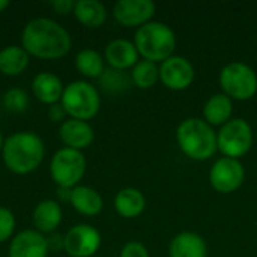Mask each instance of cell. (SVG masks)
<instances>
[{
    "instance_id": "4fadbf2b",
    "label": "cell",
    "mask_w": 257,
    "mask_h": 257,
    "mask_svg": "<svg viewBox=\"0 0 257 257\" xmlns=\"http://www.w3.org/2000/svg\"><path fill=\"white\" fill-rule=\"evenodd\" d=\"M47 239L38 230L20 232L9 245V257H47Z\"/></svg>"
},
{
    "instance_id": "2e32d148",
    "label": "cell",
    "mask_w": 257,
    "mask_h": 257,
    "mask_svg": "<svg viewBox=\"0 0 257 257\" xmlns=\"http://www.w3.org/2000/svg\"><path fill=\"white\" fill-rule=\"evenodd\" d=\"M208 247L205 239L194 232H182L176 235L169 245L170 257H206Z\"/></svg>"
},
{
    "instance_id": "277c9868",
    "label": "cell",
    "mask_w": 257,
    "mask_h": 257,
    "mask_svg": "<svg viewBox=\"0 0 257 257\" xmlns=\"http://www.w3.org/2000/svg\"><path fill=\"white\" fill-rule=\"evenodd\" d=\"M134 45L145 60L163 63L173 56L176 48V36L167 24L149 21L137 29L134 35Z\"/></svg>"
},
{
    "instance_id": "f1b7e54d",
    "label": "cell",
    "mask_w": 257,
    "mask_h": 257,
    "mask_svg": "<svg viewBox=\"0 0 257 257\" xmlns=\"http://www.w3.org/2000/svg\"><path fill=\"white\" fill-rule=\"evenodd\" d=\"M119 257H149V253L143 244H140L137 241H131V242L125 244Z\"/></svg>"
},
{
    "instance_id": "8fae6325",
    "label": "cell",
    "mask_w": 257,
    "mask_h": 257,
    "mask_svg": "<svg viewBox=\"0 0 257 257\" xmlns=\"http://www.w3.org/2000/svg\"><path fill=\"white\" fill-rule=\"evenodd\" d=\"M160 80L170 90H184L194 81V68L182 56H172L160 66Z\"/></svg>"
},
{
    "instance_id": "ffe728a7",
    "label": "cell",
    "mask_w": 257,
    "mask_h": 257,
    "mask_svg": "<svg viewBox=\"0 0 257 257\" xmlns=\"http://www.w3.org/2000/svg\"><path fill=\"white\" fill-rule=\"evenodd\" d=\"M71 205L83 215H96L102 209V199L98 191L90 187H75L71 190Z\"/></svg>"
},
{
    "instance_id": "603a6c76",
    "label": "cell",
    "mask_w": 257,
    "mask_h": 257,
    "mask_svg": "<svg viewBox=\"0 0 257 257\" xmlns=\"http://www.w3.org/2000/svg\"><path fill=\"white\" fill-rule=\"evenodd\" d=\"M29 65V53L23 47L11 45L0 51V72L5 75H18Z\"/></svg>"
},
{
    "instance_id": "83f0119b",
    "label": "cell",
    "mask_w": 257,
    "mask_h": 257,
    "mask_svg": "<svg viewBox=\"0 0 257 257\" xmlns=\"http://www.w3.org/2000/svg\"><path fill=\"white\" fill-rule=\"evenodd\" d=\"M14 229H15L14 214L6 208H0V242L8 241L14 233Z\"/></svg>"
},
{
    "instance_id": "30bf717a",
    "label": "cell",
    "mask_w": 257,
    "mask_h": 257,
    "mask_svg": "<svg viewBox=\"0 0 257 257\" xmlns=\"http://www.w3.org/2000/svg\"><path fill=\"white\" fill-rule=\"evenodd\" d=\"M101 247L99 232L89 224L74 226L63 238V248L71 257L93 256Z\"/></svg>"
},
{
    "instance_id": "9c48e42d",
    "label": "cell",
    "mask_w": 257,
    "mask_h": 257,
    "mask_svg": "<svg viewBox=\"0 0 257 257\" xmlns=\"http://www.w3.org/2000/svg\"><path fill=\"white\" fill-rule=\"evenodd\" d=\"M245 179V170L239 160L223 157L217 160L209 172V182L212 188L221 194L236 191Z\"/></svg>"
},
{
    "instance_id": "5bb4252c",
    "label": "cell",
    "mask_w": 257,
    "mask_h": 257,
    "mask_svg": "<svg viewBox=\"0 0 257 257\" xmlns=\"http://www.w3.org/2000/svg\"><path fill=\"white\" fill-rule=\"evenodd\" d=\"M105 60L110 68L125 71L128 68H134L139 62V51L134 42L126 39H114L105 47Z\"/></svg>"
},
{
    "instance_id": "4316f807",
    "label": "cell",
    "mask_w": 257,
    "mask_h": 257,
    "mask_svg": "<svg viewBox=\"0 0 257 257\" xmlns=\"http://www.w3.org/2000/svg\"><path fill=\"white\" fill-rule=\"evenodd\" d=\"M3 104L5 107L9 110V111H14V113H21L27 108V104H29V98H27V93L21 89H9L6 93H5V98H3Z\"/></svg>"
},
{
    "instance_id": "ac0fdd59",
    "label": "cell",
    "mask_w": 257,
    "mask_h": 257,
    "mask_svg": "<svg viewBox=\"0 0 257 257\" xmlns=\"http://www.w3.org/2000/svg\"><path fill=\"white\" fill-rule=\"evenodd\" d=\"M32 87L35 96L44 104H57V101L62 99L63 95L60 78L51 72H39L33 78Z\"/></svg>"
},
{
    "instance_id": "44dd1931",
    "label": "cell",
    "mask_w": 257,
    "mask_h": 257,
    "mask_svg": "<svg viewBox=\"0 0 257 257\" xmlns=\"http://www.w3.org/2000/svg\"><path fill=\"white\" fill-rule=\"evenodd\" d=\"M62 221V209L54 200L41 202L33 211V224L38 232H53Z\"/></svg>"
},
{
    "instance_id": "d6986e66",
    "label": "cell",
    "mask_w": 257,
    "mask_h": 257,
    "mask_svg": "<svg viewBox=\"0 0 257 257\" xmlns=\"http://www.w3.org/2000/svg\"><path fill=\"white\" fill-rule=\"evenodd\" d=\"M114 208L123 218H136L146 208V199L137 188H123L114 199Z\"/></svg>"
},
{
    "instance_id": "7402d4cb",
    "label": "cell",
    "mask_w": 257,
    "mask_h": 257,
    "mask_svg": "<svg viewBox=\"0 0 257 257\" xmlns=\"http://www.w3.org/2000/svg\"><path fill=\"white\" fill-rule=\"evenodd\" d=\"M74 14L87 27H99L107 20V9L98 0H78L74 6Z\"/></svg>"
},
{
    "instance_id": "52a82bcc",
    "label": "cell",
    "mask_w": 257,
    "mask_h": 257,
    "mask_svg": "<svg viewBox=\"0 0 257 257\" xmlns=\"http://www.w3.org/2000/svg\"><path fill=\"white\" fill-rule=\"evenodd\" d=\"M50 172H51L53 181L60 188L71 190L84 176L86 158L77 149L63 148L54 154L51 164H50Z\"/></svg>"
},
{
    "instance_id": "cb8c5ba5",
    "label": "cell",
    "mask_w": 257,
    "mask_h": 257,
    "mask_svg": "<svg viewBox=\"0 0 257 257\" xmlns=\"http://www.w3.org/2000/svg\"><path fill=\"white\" fill-rule=\"evenodd\" d=\"M160 80V66L149 60H139L131 71V81L140 89H149Z\"/></svg>"
},
{
    "instance_id": "ba28073f",
    "label": "cell",
    "mask_w": 257,
    "mask_h": 257,
    "mask_svg": "<svg viewBox=\"0 0 257 257\" xmlns=\"http://www.w3.org/2000/svg\"><path fill=\"white\" fill-rule=\"evenodd\" d=\"M253 145V131L247 120L230 119L217 134V148L227 157L238 160L244 157Z\"/></svg>"
},
{
    "instance_id": "4dcf8cb0",
    "label": "cell",
    "mask_w": 257,
    "mask_h": 257,
    "mask_svg": "<svg viewBox=\"0 0 257 257\" xmlns=\"http://www.w3.org/2000/svg\"><path fill=\"white\" fill-rule=\"evenodd\" d=\"M48 114H50V119L53 122H59V120H63V117L66 116V111L62 107V104H53Z\"/></svg>"
},
{
    "instance_id": "6da1fadb",
    "label": "cell",
    "mask_w": 257,
    "mask_h": 257,
    "mask_svg": "<svg viewBox=\"0 0 257 257\" xmlns=\"http://www.w3.org/2000/svg\"><path fill=\"white\" fill-rule=\"evenodd\" d=\"M23 48L39 59H59L69 53L71 36L50 18H35L23 30Z\"/></svg>"
},
{
    "instance_id": "8992f818",
    "label": "cell",
    "mask_w": 257,
    "mask_h": 257,
    "mask_svg": "<svg viewBox=\"0 0 257 257\" xmlns=\"http://www.w3.org/2000/svg\"><path fill=\"white\" fill-rule=\"evenodd\" d=\"M220 86L230 99L247 101L257 93V74L242 62H232L221 69Z\"/></svg>"
},
{
    "instance_id": "d4e9b609",
    "label": "cell",
    "mask_w": 257,
    "mask_h": 257,
    "mask_svg": "<svg viewBox=\"0 0 257 257\" xmlns=\"http://www.w3.org/2000/svg\"><path fill=\"white\" fill-rule=\"evenodd\" d=\"M77 69L90 78H99L104 72V59L95 50H83L75 57Z\"/></svg>"
},
{
    "instance_id": "3957f363",
    "label": "cell",
    "mask_w": 257,
    "mask_h": 257,
    "mask_svg": "<svg viewBox=\"0 0 257 257\" xmlns=\"http://www.w3.org/2000/svg\"><path fill=\"white\" fill-rule=\"evenodd\" d=\"M176 140L181 151L191 160L205 161L217 151V134L203 119L188 117L176 130Z\"/></svg>"
},
{
    "instance_id": "7a4b0ae2",
    "label": "cell",
    "mask_w": 257,
    "mask_h": 257,
    "mask_svg": "<svg viewBox=\"0 0 257 257\" xmlns=\"http://www.w3.org/2000/svg\"><path fill=\"white\" fill-rule=\"evenodd\" d=\"M44 143L33 133H17L3 143L6 167L17 175H27L38 169L44 158Z\"/></svg>"
},
{
    "instance_id": "f546056e",
    "label": "cell",
    "mask_w": 257,
    "mask_h": 257,
    "mask_svg": "<svg viewBox=\"0 0 257 257\" xmlns=\"http://www.w3.org/2000/svg\"><path fill=\"white\" fill-rule=\"evenodd\" d=\"M51 6L54 8V11L57 14H62V15H66L69 14L71 11H74V6L75 3L72 0H56L51 3Z\"/></svg>"
},
{
    "instance_id": "d6a6232c",
    "label": "cell",
    "mask_w": 257,
    "mask_h": 257,
    "mask_svg": "<svg viewBox=\"0 0 257 257\" xmlns=\"http://www.w3.org/2000/svg\"><path fill=\"white\" fill-rule=\"evenodd\" d=\"M3 148V139H2V133H0V149Z\"/></svg>"
},
{
    "instance_id": "1f68e13d",
    "label": "cell",
    "mask_w": 257,
    "mask_h": 257,
    "mask_svg": "<svg viewBox=\"0 0 257 257\" xmlns=\"http://www.w3.org/2000/svg\"><path fill=\"white\" fill-rule=\"evenodd\" d=\"M9 6V2H6V0H0V12L3 11V9H6Z\"/></svg>"
},
{
    "instance_id": "9a60e30c",
    "label": "cell",
    "mask_w": 257,
    "mask_h": 257,
    "mask_svg": "<svg viewBox=\"0 0 257 257\" xmlns=\"http://www.w3.org/2000/svg\"><path fill=\"white\" fill-rule=\"evenodd\" d=\"M60 139L66 145V148L71 149H84L93 142V130L92 126L84 120L69 119L62 123L60 126Z\"/></svg>"
},
{
    "instance_id": "484cf974",
    "label": "cell",
    "mask_w": 257,
    "mask_h": 257,
    "mask_svg": "<svg viewBox=\"0 0 257 257\" xmlns=\"http://www.w3.org/2000/svg\"><path fill=\"white\" fill-rule=\"evenodd\" d=\"M131 83H133L131 75H126L123 71H119L114 68L104 69L102 75L99 77L101 87L110 93H120V92L126 90Z\"/></svg>"
},
{
    "instance_id": "7c38bea8",
    "label": "cell",
    "mask_w": 257,
    "mask_h": 257,
    "mask_svg": "<svg viewBox=\"0 0 257 257\" xmlns=\"http://www.w3.org/2000/svg\"><path fill=\"white\" fill-rule=\"evenodd\" d=\"M155 9L152 0H119L113 8V15L120 26L142 27L151 21Z\"/></svg>"
},
{
    "instance_id": "5b68a950",
    "label": "cell",
    "mask_w": 257,
    "mask_h": 257,
    "mask_svg": "<svg viewBox=\"0 0 257 257\" xmlns=\"http://www.w3.org/2000/svg\"><path fill=\"white\" fill-rule=\"evenodd\" d=\"M60 104L72 119L86 122L96 116L101 107V99L95 86L87 81H74L63 89Z\"/></svg>"
},
{
    "instance_id": "e0dca14e",
    "label": "cell",
    "mask_w": 257,
    "mask_h": 257,
    "mask_svg": "<svg viewBox=\"0 0 257 257\" xmlns=\"http://www.w3.org/2000/svg\"><path fill=\"white\" fill-rule=\"evenodd\" d=\"M233 113V102L224 93L212 95L203 105V120L209 125H220L223 126L232 119Z\"/></svg>"
}]
</instances>
